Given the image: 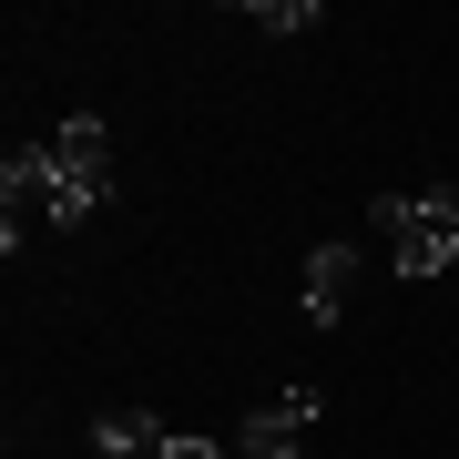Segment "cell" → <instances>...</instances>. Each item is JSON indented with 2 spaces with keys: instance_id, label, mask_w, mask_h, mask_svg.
Instances as JSON below:
<instances>
[{
  "instance_id": "obj_1",
  "label": "cell",
  "mask_w": 459,
  "mask_h": 459,
  "mask_svg": "<svg viewBox=\"0 0 459 459\" xmlns=\"http://www.w3.org/2000/svg\"><path fill=\"white\" fill-rule=\"evenodd\" d=\"M102 195H113V133H102V113H62L51 133L0 153V246L21 255V214L82 225Z\"/></svg>"
},
{
  "instance_id": "obj_2",
  "label": "cell",
  "mask_w": 459,
  "mask_h": 459,
  "mask_svg": "<svg viewBox=\"0 0 459 459\" xmlns=\"http://www.w3.org/2000/svg\"><path fill=\"white\" fill-rule=\"evenodd\" d=\"M377 235H388L398 276H459V184L388 195V204H377Z\"/></svg>"
},
{
  "instance_id": "obj_5",
  "label": "cell",
  "mask_w": 459,
  "mask_h": 459,
  "mask_svg": "<svg viewBox=\"0 0 459 459\" xmlns=\"http://www.w3.org/2000/svg\"><path fill=\"white\" fill-rule=\"evenodd\" d=\"M164 439H174V429L153 419V409H102L92 419V449L102 459H164Z\"/></svg>"
},
{
  "instance_id": "obj_3",
  "label": "cell",
  "mask_w": 459,
  "mask_h": 459,
  "mask_svg": "<svg viewBox=\"0 0 459 459\" xmlns=\"http://www.w3.org/2000/svg\"><path fill=\"white\" fill-rule=\"evenodd\" d=\"M316 409H327L316 388H276V398H255V409H246V429H235V449H246V459H307Z\"/></svg>"
},
{
  "instance_id": "obj_7",
  "label": "cell",
  "mask_w": 459,
  "mask_h": 459,
  "mask_svg": "<svg viewBox=\"0 0 459 459\" xmlns=\"http://www.w3.org/2000/svg\"><path fill=\"white\" fill-rule=\"evenodd\" d=\"M164 459H225L214 439H164Z\"/></svg>"
},
{
  "instance_id": "obj_4",
  "label": "cell",
  "mask_w": 459,
  "mask_h": 459,
  "mask_svg": "<svg viewBox=\"0 0 459 459\" xmlns=\"http://www.w3.org/2000/svg\"><path fill=\"white\" fill-rule=\"evenodd\" d=\"M347 286H358V246L327 235V246L307 255V327H337V316H347Z\"/></svg>"
},
{
  "instance_id": "obj_6",
  "label": "cell",
  "mask_w": 459,
  "mask_h": 459,
  "mask_svg": "<svg viewBox=\"0 0 459 459\" xmlns=\"http://www.w3.org/2000/svg\"><path fill=\"white\" fill-rule=\"evenodd\" d=\"M246 21H255V31H307V21H316V0H246Z\"/></svg>"
}]
</instances>
